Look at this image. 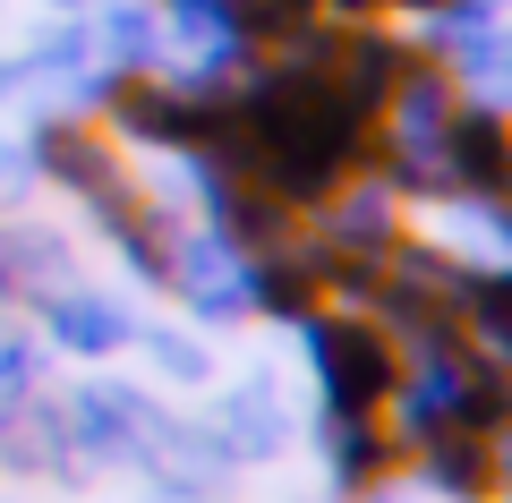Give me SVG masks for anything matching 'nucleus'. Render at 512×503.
<instances>
[{"instance_id": "nucleus-8", "label": "nucleus", "mask_w": 512, "mask_h": 503, "mask_svg": "<svg viewBox=\"0 0 512 503\" xmlns=\"http://www.w3.org/2000/svg\"><path fill=\"white\" fill-rule=\"evenodd\" d=\"M77 282V256L52 222H0V299L9 307H43Z\"/></svg>"}, {"instance_id": "nucleus-2", "label": "nucleus", "mask_w": 512, "mask_h": 503, "mask_svg": "<svg viewBox=\"0 0 512 503\" xmlns=\"http://www.w3.org/2000/svg\"><path fill=\"white\" fill-rule=\"evenodd\" d=\"M384 401H393V427H402L410 444H427V435H444V427L495 435L504 427V367H495V350L444 342V350H419V367L393 376Z\"/></svg>"}, {"instance_id": "nucleus-18", "label": "nucleus", "mask_w": 512, "mask_h": 503, "mask_svg": "<svg viewBox=\"0 0 512 503\" xmlns=\"http://www.w3.org/2000/svg\"><path fill=\"white\" fill-rule=\"evenodd\" d=\"M316 290H325L316 256H248V307H265V316L299 324L316 307Z\"/></svg>"}, {"instance_id": "nucleus-16", "label": "nucleus", "mask_w": 512, "mask_h": 503, "mask_svg": "<svg viewBox=\"0 0 512 503\" xmlns=\"http://www.w3.org/2000/svg\"><path fill=\"white\" fill-rule=\"evenodd\" d=\"M86 35H94V60L120 69V77H137V69L163 60V18H154V0H103V18H86Z\"/></svg>"}, {"instance_id": "nucleus-11", "label": "nucleus", "mask_w": 512, "mask_h": 503, "mask_svg": "<svg viewBox=\"0 0 512 503\" xmlns=\"http://www.w3.org/2000/svg\"><path fill=\"white\" fill-rule=\"evenodd\" d=\"M197 316H239L248 307V256L231 248L222 231H197V239H171V282Z\"/></svg>"}, {"instance_id": "nucleus-7", "label": "nucleus", "mask_w": 512, "mask_h": 503, "mask_svg": "<svg viewBox=\"0 0 512 503\" xmlns=\"http://www.w3.org/2000/svg\"><path fill=\"white\" fill-rule=\"evenodd\" d=\"M26 162H35V171H43L52 188L86 197V205L120 188V162H111V145L94 137V128L77 120V111H43V120L26 128Z\"/></svg>"}, {"instance_id": "nucleus-24", "label": "nucleus", "mask_w": 512, "mask_h": 503, "mask_svg": "<svg viewBox=\"0 0 512 503\" xmlns=\"http://www.w3.org/2000/svg\"><path fill=\"white\" fill-rule=\"evenodd\" d=\"M18 94H26V69H18V60H0V103H18Z\"/></svg>"}, {"instance_id": "nucleus-12", "label": "nucleus", "mask_w": 512, "mask_h": 503, "mask_svg": "<svg viewBox=\"0 0 512 503\" xmlns=\"http://www.w3.org/2000/svg\"><path fill=\"white\" fill-rule=\"evenodd\" d=\"M137 461L163 478V495H214V486L231 478L222 435H214V427H188V418H154V435H146Z\"/></svg>"}, {"instance_id": "nucleus-23", "label": "nucleus", "mask_w": 512, "mask_h": 503, "mask_svg": "<svg viewBox=\"0 0 512 503\" xmlns=\"http://www.w3.org/2000/svg\"><path fill=\"white\" fill-rule=\"evenodd\" d=\"M26 188H35V162H26V145L0 137V205H18Z\"/></svg>"}, {"instance_id": "nucleus-14", "label": "nucleus", "mask_w": 512, "mask_h": 503, "mask_svg": "<svg viewBox=\"0 0 512 503\" xmlns=\"http://www.w3.org/2000/svg\"><path fill=\"white\" fill-rule=\"evenodd\" d=\"M43 333H52V350H77V359H111L120 342H137V324H128L120 299H103V290H60V299H43Z\"/></svg>"}, {"instance_id": "nucleus-20", "label": "nucleus", "mask_w": 512, "mask_h": 503, "mask_svg": "<svg viewBox=\"0 0 512 503\" xmlns=\"http://www.w3.org/2000/svg\"><path fill=\"white\" fill-rule=\"evenodd\" d=\"M231 18H239V43H291L316 18V0H231Z\"/></svg>"}, {"instance_id": "nucleus-13", "label": "nucleus", "mask_w": 512, "mask_h": 503, "mask_svg": "<svg viewBox=\"0 0 512 503\" xmlns=\"http://www.w3.org/2000/svg\"><path fill=\"white\" fill-rule=\"evenodd\" d=\"M214 435H222V452H231V469H239V461H274V452L291 444V401H282V384H274V376L231 384V393H222Z\"/></svg>"}, {"instance_id": "nucleus-3", "label": "nucleus", "mask_w": 512, "mask_h": 503, "mask_svg": "<svg viewBox=\"0 0 512 503\" xmlns=\"http://www.w3.org/2000/svg\"><path fill=\"white\" fill-rule=\"evenodd\" d=\"M453 103L461 86L436 69V60L410 52V69L393 77V94H384V188H402V197H453L444 188V128H453Z\"/></svg>"}, {"instance_id": "nucleus-21", "label": "nucleus", "mask_w": 512, "mask_h": 503, "mask_svg": "<svg viewBox=\"0 0 512 503\" xmlns=\"http://www.w3.org/2000/svg\"><path fill=\"white\" fill-rule=\"evenodd\" d=\"M43 384V342L26 324H0V393H35Z\"/></svg>"}, {"instance_id": "nucleus-25", "label": "nucleus", "mask_w": 512, "mask_h": 503, "mask_svg": "<svg viewBox=\"0 0 512 503\" xmlns=\"http://www.w3.org/2000/svg\"><path fill=\"white\" fill-rule=\"evenodd\" d=\"M43 9H60V18H86V0H43Z\"/></svg>"}, {"instance_id": "nucleus-17", "label": "nucleus", "mask_w": 512, "mask_h": 503, "mask_svg": "<svg viewBox=\"0 0 512 503\" xmlns=\"http://www.w3.org/2000/svg\"><path fill=\"white\" fill-rule=\"evenodd\" d=\"M427 486L436 495H453V503H487L495 495V444L487 435H470V427H444V435H427Z\"/></svg>"}, {"instance_id": "nucleus-15", "label": "nucleus", "mask_w": 512, "mask_h": 503, "mask_svg": "<svg viewBox=\"0 0 512 503\" xmlns=\"http://www.w3.org/2000/svg\"><path fill=\"white\" fill-rule=\"evenodd\" d=\"M393 197H384L376 180L367 188H350V197H333V214H325V256L333 265H384L393 256Z\"/></svg>"}, {"instance_id": "nucleus-6", "label": "nucleus", "mask_w": 512, "mask_h": 503, "mask_svg": "<svg viewBox=\"0 0 512 503\" xmlns=\"http://www.w3.org/2000/svg\"><path fill=\"white\" fill-rule=\"evenodd\" d=\"M154 401L137 393V384H111V376H94V384H77L69 401H60V427H69V452H77V469L86 461H137L146 452V435H154Z\"/></svg>"}, {"instance_id": "nucleus-10", "label": "nucleus", "mask_w": 512, "mask_h": 503, "mask_svg": "<svg viewBox=\"0 0 512 503\" xmlns=\"http://www.w3.org/2000/svg\"><path fill=\"white\" fill-rule=\"evenodd\" d=\"M0 469H18V478H77L60 401H43V393H0Z\"/></svg>"}, {"instance_id": "nucleus-4", "label": "nucleus", "mask_w": 512, "mask_h": 503, "mask_svg": "<svg viewBox=\"0 0 512 503\" xmlns=\"http://www.w3.org/2000/svg\"><path fill=\"white\" fill-rule=\"evenodd\" d=\"M299 342H308L316 393H325V418H376V401L393 393V333L367 316H299Z\"/></svg>"}, {"instance_id": "nucleus-5", "label": "nucleus", "mask_w": 512, "mask_h": 503, "mask_svg": "<svg viewBox=\"0 0 512 503\" xmlns=\"http://www.w3.org/2000/svg\"><path fill=\"white\" fill-rule=\"evenodd\" d=\"M427 43H436L427 60L453 86H470L478 103H504V0H436Z\"/></svg>"}, {"instance_id": "nucleus-22", "label": "nucleus", "mask_w": 512, "mask_h": 503, "mask_svg": "<svg viewBox=\"0 0 512 503\" xmlns=\"http://www.w3.org/2000/svg\"><path fill=\"white\" fill-rule=\"evenodd\" d=\"M146 350H154V367H163L171 384H205V376H214L205 342H188V333H146Z\"/></svg>"}, {"instance_id": "nucleus-9", "label": "nucleus", "mask_w": 512, "mask_h": 503, "mask_svg": "<svg viewBox=\"0 0 512 503\" xmlns=\"http://www.w3.org/2000/svg\"><path fill=\"white\" fill-rule=\"evenodd\" d=\"M512 154H504V111L495 103H453L444 128V188L453 197H504Z\"/></svg>"}, {"instance_id": "nucleus-19", "label": "nucleus", "mask_w": 512, "mask_h": 503, "mask_svg": "<svg viewBox=\"0 0 512 503\" xmlns=\"http://www.w3.org/2000/svg\"><path fill=\"white\" fill-rule=\"evenodd\" d=\"M325 461H333V486L367 495L384 478V461H393V444L376 435V418H325Z\"/></svg>"}, {"instance_id": "nucleus-1", "label": "nucleus", "mask_w": 512, "mask_h": 503, "mask_svg": "<svg viewBox=\"0 0 512 503\" xmlns=\"http://www.w3.org/2000/svg\"><path fill=\"white\" fill-rule=\"evenodd\" d=\"M367 128H376V103H359L350 77L333 69V35L299 26L274 69L222 94V137L205 154L282 205H325L342 171L367 162Z\"/></svg>"}, {"instance_id": "nucleus-26", "label": "nucleus", "mask_w": 512, "mask_h": 503, "mask_svg": "<svg viewBox=\"0 0 512 503\" xmlns=\"http://www.w3.org/2000/svg\"><path fill=\"white\" fill-rule=\"evenodd\" d=\"M359 503H402V495H359Z\"/></svg>"}]
</instances>
